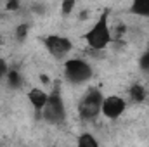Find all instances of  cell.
<instances>
[{
  "mask_svg": "<svg viewBox=\"0 0 149 147\" xmlns=\"http://www.w3.org/2000/svg\"><path fill=\"white\" fill-rule=\"evenodd\" d=\"M113 40L111 26H109V14L102 12L99 19L92 24L90 30L85 33V42L92 50H104Z\"/></svg>",
  "mask_w": 149,
  "mask_h": 147,
  "instance_id": "1",
  "label": "cell"
},
{
  "mask_svg": "<svg viewBox=\"0 0 149 147\" xmlns=\"http://www.w3.org/2000/svg\"><path fill=\"white\" fill-rule=\"evenodd\" d=\"M40 114L50 125H61L66 119V106H64V99H63L61 90H59V83H56L54 90L49 94L47 102H45Z\"/></svg>",
  "mask_w": 149,
  "mask_h": 147,
  "instance_id": "2",
  "label": "cell"
},
{
  "mask_svg": "<svg viewBox=\"0 0 149 147\" xmlns=\"http://www.w3.org/2000/svg\"><path fill=\"white\" fill-rule=\"evenodd\" d=\"M102 101H104V97H102V92L99 88H95V87L87 88L83 97L78 102V114H80V118L85 119V121L95 119L101 114Z\"/></svg>",
  "mask_w": 149,
  "mask_h": 147,
  "instance_id": "3",
  "label": "cell"
},
{
  "mask_svg": "<svg viewBox=\"0 0 149 147\" xmlns=\"http://www.w3.org/2000/svg\"><path fill=\"white\" fill-rule=\"evenodd\" d=\"M63 71H64L66 81H70L71 85H83L94 74V69H92L90 62L85 61V59H81V57L68 59L64 62V69Z\"/></svg>",
  "mask_w": 149,
  "mask_h": 147,
  "instance_id": "4",
  "label": "cell"
},
{
  "mask_svg": "<svg viewBox=\"0 0 149 147\" xmlns=\"http://www.w3.org/2000/svg\"><path fill=\"white\" fill-rule=\"evenodd\" d=\"M43 43H45L47 52L54 59H64L71 52V49H73L71 40L68 37H63V35H47L45 40H43Z\"/></svg>",
  "mask_w": 149,
  "mask_h": 147,
  "instance_id": "5",
  "label": "cell"
},
{
  "mask_svg": "<svg viewBox=\"0 0 149 147\" xmlns=\"http://www.w3.org/2000/svg\"><path fill=\"white\" fill-rule=\"evenodd\" d=\"M125 111H127V101H125L123 97H120V95L104 97L101 112H102L108 119H118V118H121Z\"/></svg>",
  "mask_w": 149,
  "mask_h": 147,
  "instance_id": "6",
  "label": "cell"
},
{
  "mask_svg": "<svg viewBox=\"0 0 149 147\" xmlns=\"http://www.w3.org/2000/svg\"><path fill=\"white\" fill-rule=\"evenodd\" d=\"M47 97H49V94L43 88H31L28 92V101H30V104L33 106V109L37 112H42L45 102H47Z\"/></svg>",
  "mask_w": 149,
  "mask_h": 147,
  "instance_id": "7",
  "label": "cell"
},
{
  "mask_svg": "<svg viewBox=\"0 0 149 147\" xmlns=\"http://www.w3.org/2000/svg\"><path fill=\"white\" fill-rule=\"evenodd\" d=\"M130 12L139 17H149V0H132Z\"/></svg>",
  "mask_w": 149,
  "mask_h": 147,
  "instance_id": "8",
  "label": "cell"
},
{
  "mask_svg": "<svg viewBox=\"0 0 149 147\" xmlns=\"http://www.w3.org/2000/svg\"><path fill=\"white\" fill-rule=\"evenodd\" d=\"M5 85L9 88H12V90L21 88V85H23V76H21V73L16 71V69H9L7 71V76H5Z\"/></svg>",
  "mask_w": 149,
  "mask_h": 147,
  "instance_id": "9",
  "label": "cell"
},
{
  "mask_svg": "<svg viewBox=\"0 0 149 147\" xmlns=\"http://www.w3.org/2000/svg\"><path fill=\"white\" fill-rule=\"evenodd\" d=\"M128 95H130V101H132V102L141 104V102H144V99H146V88H144L142 85H132L130 90H128Z\"/></svg>",
  "mask_w": 149,
  "mask_h": 147,
  "instance_id": "10",
  "label": "cell"
},
{
  "mask_svg": "<svg viewBox=\"0 0 149 147\" xmlns=\"http://www.w3.org/2000/svg\"><path fill=\"white\" fill-rule=\"evenodd\" d=\"M76 144L80 147H97L99 142L92 137V133H81L78 139H76Z\"/></svg>",
  "mask_w": 149,
  "mask_h": 147,
  "instance_id": "11",
  "label": "cell"
},
{
  "mask_svg": "<svg viewBox=\"0 0 149 147\" xmlns=\"http://www.w3.org/2000/svg\"><path fill=\"white\" fill-rule=\"evenodd\" d=\"M139 64H141V71L149 76V49L144 52V54H142V57H141Z\"/></svg>",
  "mask_w": 149,
  "mask_h": 147,
  "instance_id": "12",
  "label": "cell"
},
{
  "mask_svg": "<svg viewBox=\"0 0 149 147\" xmlns=\"http://www.w3.org/2000/svg\"><path fill=\"white\" fill-rule=\"evenodd\" d=\"M74 3H76V0H63V3H61V12H63L64 16H68V14L74 9Z\"/></svg>",
  "mask_w": 149,
  "mask_h": 147,
  "instance_id": "13",
  "label": "cell"
},
{
  "mask_svg": "<svg viewBox=\"0 0 149 147\" xmlns=\"http://www.w3.org/2000/svg\"><path fill=\"white\" fill-rule=\"evenodd\" d=\"M7 71H9V68H7V62H5V61H0V83H2V81H5Z\"/></svg>",
  "mask_w": 149,
  "mask_h": 147,
  "instance_id": "14",
  "label": "cell"
},
{
  "mask_svg": "<svg viewBox=\"0 0 149 147\" xmlns=\"http://www.w3.org/2000/svg\"><path fill=\"white\" fill-rule=\"evenodd\" d=\"M16 7H17V0H10V2L7 3V9H9V10H16Z\"/></svg>",
  "mask_w": 149,
  "mask_h": 147,
  "instance_id": "15",
  "label": "cell"
}]
</instances>
